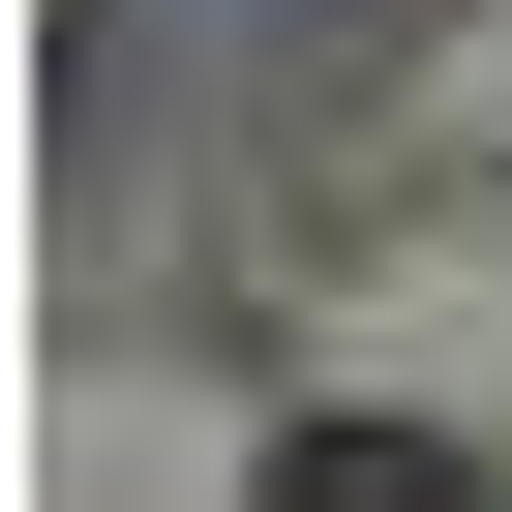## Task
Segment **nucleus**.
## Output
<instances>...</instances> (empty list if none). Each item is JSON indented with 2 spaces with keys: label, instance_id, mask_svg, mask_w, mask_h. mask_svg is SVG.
<instances>
[{
  "label": "nucleus",
  "instance_id": "nucleus-1",
  "mask_svg": "<svg viewBox=\"0 0 512 512\" xmlns=\"http://www.w3.org/2000/svg\"><path fill=\"white\" fill-rule=\"evenodd\" d=\"M302 512H452V482H422V452H302Z\"/></svg>",
  "mask_w": 512,
  "mask_h": 512
}]
</instances>
